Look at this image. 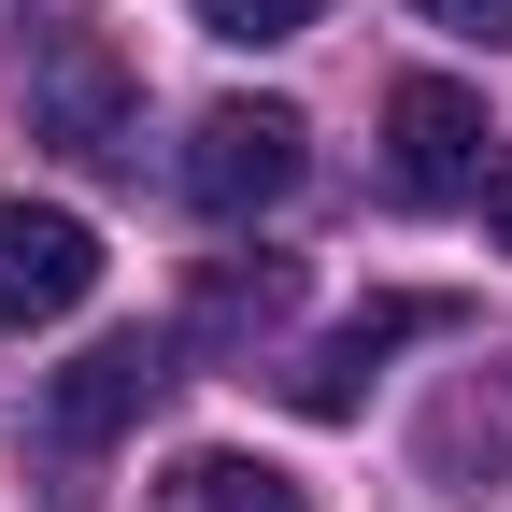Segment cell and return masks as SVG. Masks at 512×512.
<instances>
[{"mask_svg":"<svg viewBox=\"0 0 512 512\" xmlns=\"http://www.w3.org/2000/svg\"><path fill=\"white\" fill-rule=\"evenodd\" d=\"M299 171H313V128H299L285 100H214L200 128H185V157H171V185H185L200 214H228V228L271 214Z\"/></svg>","mask_w":512,"mask_h":512,"instance_id":"obj_1","label":"cell"},{"mask_svg":"<svg viewBox=\"0 0 512 512\" xmlns=\"http://www.w3.org/2000/svg\"><path fill=\"white\" fill-rule=\"evenodd\" d=\"M171 370H185V328H114V342H86L72 370L43 384V441H57V456H100V441H128V427L171 399Z\"/></svg>","mask_w":512,"mask_h":512,"instance_id":"obj_2","label":"cell"},{"mask_svg":"<svg viewBox=\"0 0 512 512\" xmlns=\"http://www.w3.org/2000/svg\"><path fill=\"white\" fill-rule=\"evenodd\" d=\"M29 143H57V157H143V86H128V57L100 29H57L29 57Z\"/></svg>","mask_w":512,"mask_h":512,"instance_id":"obj_3","label":"cell"},{"mask_svg":"<svg viewBox=\"0 0 512 512\" xmlns=\"http://www.w3.org/2000/svg\"><path fill=\"white\" fill-rule=\"evenodd\" d=\"M100 285V228L72 200H0V328H57Z\"/></svg>","mask_w":512,"mask_h":512,"instance_id":"obj_4","label":"cell"},{"mask_svg":"<svg viewBox=\"0 0 512 512\" xmlns=\"http://www.w3.org/2000/svg\"><path fill=\"white\" fill-rule=\"evenodd\" d=\"M384 185H399V200H470L484 185V100L456 72H413L384 100Z\"/></svg>","mask_w":512,"mask_h":512,"instance_id":"obj_5","label":"cell"},{"mask_svg":"<svg viewBox=\"0 0 512 512\" xmlns=\"http://www.w3.org/2000/svg\"><path fill=\"white\" fill-rule=\"evenodd\" d=\"M427 328H456V299H370V313H342V328L285 370V399H299V413H356L370 370L399 356V342H427Z\"/></svg>","mask_w":512,"mask_h":512,"instance_id":"obj_6","label":"cell"},{"mask_svg":"<svg viewBox=\"0 0 512 512\" xmlns=\"http://www.w3.org/2000/svg\"><path fill=\"white\" fill-rule=\"evenodd\" d=\"M299 313V256H200V285H185V342L228 356V342H271Z\"/></svg>","mask_w":512,"mask_h":512,"instance_id":"obj_7","label":"cell"},{"mask_svg":"<svg viewBox=\"0 0 512 512\" xmlns=\"http://www.w3.org/2000/svg\"><path fill=\"white\" fill-rule=\"evenodd\" d=\"M157 512H313V498L271 456H171L157 470Z\"/></svg>","mask_w":512,"mask_h":512,"instance_id":"obj_8","label":"cell"},{"mask_svg":"<svg viewBox=\"0 0 512 512\" xmlns=\"http://www.w3.org/2000/svg\"><path fill=\"white\" fill-rule=\"evenodd\" d=\"M185 15H200L214 43H299L313 15H328V0H185Z\"/></svg>","mask_w":512,"mask_h":512,"instance_id":"obj_9","label":"cell"},{"mask_svg":"<svg viewBox=\"0 0 512 512\" xmlns=\"http://www.w3.org/2000/svg\"><path fill=\"white\" fill-rule=\"evenodd\" d=\"M441 29H470V43H512V0H427Z\"/></svg>","mask_w":512,"mask_h":512,"instance_id":"obj_10","label":"cell"},{"mask_svg":"<svg viewBox=\"0 0 512 512\" xmlns=\"http://www.w3.org/2000/svg\"><path fill=\"white\" fill-rule=\"evenodd\" d=\"M484 228H498V256H512V157H484Z\"/></svg>","mask_w":512,"mask_h":512,"instance_id":"obj_11","label":"cell"}]
</instances>
